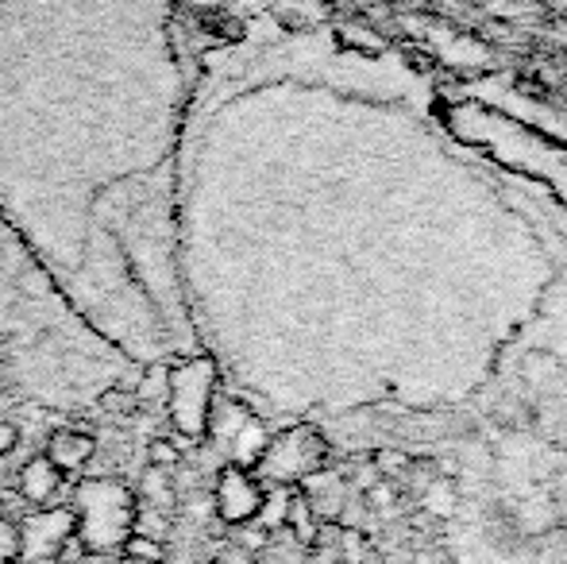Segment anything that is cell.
Wrapping results in <instances>:
<instances>
[{
  "label": "cell",
  "instance_id": "obj_8",
  "mask_svg": "<svg viewBox=\"0 0 567 564\" xmlns=\"http://www.w3.org/2000/svg\"><path fill=\"white\" fill-rule=\"evenodd\" d=\"M0 561H20V526L8 514H0Z\"/></svg>",
  "mask_w": 567,
  "mask_h": 564
},
{
  "label": "cell",
  "instance_id": "obj_2",
  "mask_svg": "<svg viewBox=\"0 0 567 564\" xmlns=\"http://www.w3.org/2000/svg\"><path fill=\"white\" fill-rule=\"evenodd\" d=\"M213 391H217V368L213 360H186L166 376V414L171 425L189 441H202L209 433Z\"/></svg>",
  "mask_w": 567,
  "mask_h": 564
},
{
  "label": "cell",
  "instance_id": "obj_13",
  "mask_svg": "<svg viewBox=\"0 0 567 564\" xmlns=\"http://www.w3.org/2000/svg\"><path fill=\"white\" fill-rule=\"evenodd\" d=\"M202 564H220V561H202Z\"/></svg>",
  "mask_w": 567,
  "mask_h": 564
},
{
  "label": "cell",
  "instance_id": "obj_12",
  "mask_svg": "<svg viewBox=\"0 0 567 564\" xmlns=\"http://www.w3.org/2000/svg\"><path fill=\"white\" fill-rule=\"evenodd\" d=\"M78 564H120V561L113 557V553H85Z\"/></svg>",
  "mask_w": 567,
  "mask_h": 564
},
{
  "label": "cell",
  "instance_id": "obj_11",
  "mask_svg": "<svg viewBox=\"0 0 567 564\" xmlns=\"http://www.w3.org/2000/svg\"><path fill=\"white\" fill-rule=\"evenodd\" d=\"M16 444H20V429H16L12 422H0V457H8Z\"/></svg>",
  "mask_w": 567,
  "mask_h": 564
},
{
  "label": "cell",
  "instance_id": "obj_5",
  "mask_svg": "<svg viewBox=\"0 0 567 564\" xmlns=\"http://www.w3.org/2000/svg\"><path fill=\"white\" fill-rule=\"evenodd\" d=\"M262 499H267V491H262V480L255 472H247V468H239V464H225L217 472V483H213V511H217V519L225 522V526H247V522H255Z\"/></svg>",
  "mask_w": 567,
  "mask_h": 564
},
{
  "label": "cell",
  "instance_id": "obj_7",
  "mask_svg": "<svg viewBox=\"0 0 567 564\" xmlns=\"http://www.w3.org/2000/svg\"><path fill=\"white\" fill-rule=\"evenodd\" d=\"M62 480H66V475H62L47 457H31L28 464L20 468L16 488H20L23 503L35 511V506H54V495L62 491Z\"/></svg>",
  "mask_w": 567,
  "mask_h": 564
},
{
  "label": "cell",
  "instance_id": "obj_6",
  "mask_svg": "<svg viewBox=\"0 0 567 564\" xmlns=\"http://www.w3.org/2000/svg\"><path fill=\"white\" fill-rule=\"evenodd\" d=\"M43 457L51 460L62 475H78L97 457V437L85 433V429H54Z\"/></svg>",
  "mask_w": 567,
  "mask_h": 564
},
{
  "label": "cell",
  "instance_id": "obj_9",
  "mask_svg": "<svg viewBox=\"0 0 567 564\" xmlns=\"http://www.w3.org/2000/svg\"><path fill=\"white\" fill-rule=\"evenodd\" d=\"M178 460H182V452L174 449L166 437H158V441L151 444V468H166V472H174V468H178Z\"/></svg>",
  "mask_w": 567,
  "mask_h": 564
},
{
  "label": "cell",
  "instance_id": "obj_3",
  "mask_svg": "<svg viewBox=\"0 0 567 564\" xmlns=\"http://www.w3.org/2000/svg\"><path fill=\"white\" fill-rule=\"evenodd\" d=\"M324 464V441L313 433V429H286L282 437H270L262 457L255 460L259 468V480L270 483H298L306 475H317Z\"/></svg>",
  "mask_w": 567,
  "mask_h": 564
},
{
  "label": "cell",
  "instance_id": "obj_4",
  "mask_svg": "<svg viewBox=\"0 0 567 564\" xmlns=\"http://www.w3.org/2000/svg\"><path fill=\"white\" fill-rule=\"evenodd\" d=\"M20 526V561L16 564H54L62 545L74 537V511L70 506H35Z\"/></svg>",
  "mask_w": 567,
  "mask_h": 564
},
{
  "label": "cell",
  "instance_id": "obj_10",
  "mask_svg": "<svg viewBox=\"0 0 567 564\" xmlns=\"http://www.w3.org/2000/svg\"><path fill=\"white\" fill-rule=\"evenodd\" d=\"M101 407H105L109 414H132V410H135V394H124V391H109L105 399H101Z\"/></svg>",
  "mask_w": 567,
  "mask_h": 564
},
{
  "label": "cell",
  "instance_id": "obj_15",
  "mask_svg": "<svg viewBox=\"0 0 567 564\" xmlns=\"http://www.w3.org/2000/svg\"><path fill=\"white\" fill-rule=\"evenodd\" d=\"M124 564H135V561H124Z\"/></svg>",
  "mask_w": 567,
  "mask_h": 564
},
{
  "label": "cell",
  "instance_id": "obj_1",
  "mask_svg": "<svg viewBox=\"0 0 567 564\" xmlns=\"http://www.w3.org/2000/svg\"><path fill=\"white\" fill-rule=\"evenodd\" d=\"M74 534L90 553H116L135 534V511H140V495L127 488L124 480L113 475H97L85 480L74 491Z\"/></svg>",
  "mask_w": 567,
  "mask_h": 564
},
{
  "label": "cell",
  "instance_id": "obj_14",
  "mask_svg": "<svg viewBox=\"0 0 567 564\" xmlns=\"http://www.w3.org/2000/svg\"><path fill=\"white\" fill-rule=\"evenodd\" d=\"M0 564H12V561H0Z\"/></svg>",
  "mask_w": 567,
  "mask_h": 564
}]
</instances>
